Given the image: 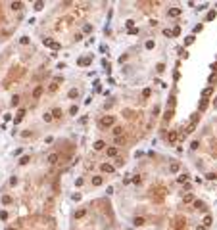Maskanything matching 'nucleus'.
<instances>
[{
	"instance_id": "f8f14e48",
	"label": "nucleus",
	"mask_w": 217,
	"mask_h": 230,
	"mask_svg": "<svg viewBox=\"0 0 217 230\" xmlns=\"http://www.w3.org/2000/svg\"><path fill=\"white\" fill-rule=\"evenodd\" d=\"M108 155H117V150H115V148H109V150H108Z\"/></svg>"
},
{
	"instance_id": "f03ea898",
	"label": "nucleus",
	"mask_w": 217,
	"mask_h": 230,
	"mask_svg": "<svg viewBox=\"0 0 217 230\" xmlns=\"http://www.w3.org/2000/svg\"><path fill=\"white\" fill-rule=\"evenodd\" d=\"M48 163H50V165H56V163H58V153H50V155H48Z\"/></svg>"
},
{
	"instance_id": "7ed1b4c3",
	"label": "nucleus",
	"mask_w": 217,
	"mask_h": 230,
	"mask_svg": "<svg viewBox=\"0 0 217 230\" xmlns=\"http://www.w3.org/2000/svg\"><path fill=\"white\" fill-rule=\"evenodd\" d=\"M169 15H173V17L181 15V8H173V10H169Z\"/></svg>"
},
{
	"instance_id": "0eeeda50",
	"label": "nucleus",
	"mask_w": 217,
	"mask_h": 230,
	"mask_svg": "<svg viewBox=\"0 0 217 230\" xmlns=\"http://www.w3.org/2000/svg\"><path fill=\"white\" fill-rule=\"evenodd\" d=\"M44 44H46V46H50V48H58V44L52 42V40H44Z\"/></svg>"
},
{
	"instance_id": "423d86ee",
	"label": "nucleus",
	"mask_w": 217,
	"mask_h": 230,
	"mask_svg": "<svg viewBox=\"0 0 217 230\" xmlns=\"http://www.w3.org/2000/svg\"><path fill=\"white\" fill-rule=\"evenodd\" d=\"M102 148H104V142L102 140H98V142L94 144V150H102Z\"/></svg>"
},
{
	"instance_id": "1a4fd4ad",
	"label": "nucleus",
	"mask_w": 217,
	"mask_h": 230,
	"mask_svg": "<svg viewBox=\"0 0 217 230\" xmlns=\"http://www.w3.org/2000/svg\"><path fill=\"white\" fill-rule=\"evenodd\" d=\"M92 184H94V186H100V184H102V178H100V176H96V178L92 180Z\"/></svg>"
},
{
	"instance_id": "9d476101",
	"label": "nucleus",
	"mask_w": 217,
	"mask_h": 230,
	"mask_svg": "<svg viewBox=\"0 0 217 230\" xmlns=\"http://www.w3.org/2000/svg\"><path fill=\"white\" fill-rule=\"evenodd\" d=\"M102 171H106V172H111V171H113V167H109V165H102Z\"/></svg>"
},
{
	"instance_id": "4468645a",
	"label": "nucleus",
	"mask_w": 217,
	"mask_h": 230,
	"mask_svg": "<svg viewBox=\"0 0 217 230\" xmlns=\"http://www.w3.org/2000/svg\"><path fill=\"white\" fill-rule=\"evenodd\" d=\"M54 117H62V111L60 109H54Z\"/></svg>"
},
{
	"instance_id": "39448f33",
	"label": "nucleus",
	"mask_w": 217,
	"mask_h": 230,
	"mask_svg": "<svg viewBox=\"0 0 217 230\" xmlns=\"http://www.w3.org/2000/svg\"><path fill=\"white\" fill-rule=\"evenodd\" d=\"M144 223H146V221L142 219V217H137V219H135V224H137V226H142Z\"/></svg>"
},
{
	"instance_id": "20e7f679",
	"label": "nucleus",
	"mask_w": 217,
	"mask_h": 230,
	"mask_svg": "<svg viewBox=\"0 0 217 230\" xmlns=\"http://www.w3.org/2000/svg\"><path fill=\"white\" fill-rule=\"evenodd\" d=\"M40 94H42V86H38L35 92H33V98H35V100H36V98H40Z\"/></svg>"
},
{
	"instance_id": "9b49d317",
	"label": "nucleus",
	"mask_w": 217,
	"mask_h": 230,
	"mask_svg": "<svg viewBox=\"0 0 217 230\" xmlns=\"http://www.w3.org/2000/svg\"><path fill=\"white\" fill-rule=\"evenodd\" d=\"M211 224V217H206V219H204V226H210Z\"/></svg>"
},
{
	"instance_id": "f257e3e1",
	"label": "nucleus",
	"mask_w": 217,
	"mask_h": 230,
	"mask_svg": "<svg viewBox=\"0 0 217 230\" xmlns=\"http://www.w3.org/2000/svg\"><path fill=\"white\" fill-rule=\"evenodd\" d=\"M113 121H115L113 117H102V119H100V127H102V129H106V127H111V125H113Z\"/></svg>"
},
{
	"instance_id": "6e6552de",
	"label": "nucleus",
	"mask_w": 217,
	"mask_h": 230,
	"mask_svg": "<svg viewBox=\"0 0 217 230\" xmlns=\"http://www.w3.org/2000/svg\"><path fill=\"white\" fill-rule=\"evenodd\" d=\"M121 132H123L121 127H115V129H113V134H115V136H121Z\"/></svg>"
},
{
	"instance_id": "ddd939ff",
	"label": "nucleus",
	"mask_w": 217,
	"mask_h": 230,
	"mask_svg": "<svg viewBox=\"0 0 217 230\" xmlns=\"http://www.w3.org/2000/svg\"><path fill=\"white\" fill-rule=\"evenodd\" d=\"M210 94H211V88H206V90H204V94H202V96H204V98H208Z\"/></svg>"
}]
</instances>
